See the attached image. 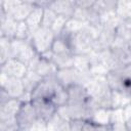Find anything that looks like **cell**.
I'll return each mask as SVG.
<instances>
[{
	"label": "cell",
	"mask_w": 131,
	"mask_h": 131,
	"mask_svg": "<svg viewBox=\"0 0 131 131\" xmlns=\"http://www.w3.org/2000/svg\"><path fill=\"white\" fill-rule=\"evenodd\" d=\"M112 59H113V69L121 68L125 64L131 63V51L128 48V43L120 39H116L114 45L110 49Z\"/></svg>",
	"instance_id": "52a82bcc"
},
{
	"label": "cell",
	"mask_w": 131,
	"mask_h": 131,
	"mask_svg": "<svg viewBox=\"0 0 131 131\" xmlns=\"http://www.w3.org/2000/svg\"><path fill=\"white\" fill-rule=\"evenodd\" d=\"M68 19H69V18H67V17H64V16L57 15V17H56V19H55V21H54L53 26L51 27L52 32H53L56 36H58V35H59L63 30H64Z\"/></svg>",
	"instance_id": "d6a6232c"
},
{
	"label": "cell",
	"mask_w": 131,
	"mask_h": 131,
	"mask_svg": "<svg viewBox=\"0 0 131 131\" xmlns=\"http://www.w3.org/2000/svg\"><path fill=\"white\" fill-rule=\"evenodd\" d=\"M14 39H18V40H30L31 39V32L25 21L17 23Z\"/></svg>",
	"instance_id": "1f68e13d"
},
{
	"label": "cell",
	"mask_w": 131,
	"mask_h": 131,
	"mask_svg": "<svg viewBox=\"0 0 131 131\" xmlns=\"http://www.w3.org/2000/svg\"><path fill=\"white\" fill-rule=\"evenodd\" d=\"M71 121L62 118L57 113L47 122L48 131H70Z\"/></svg>",
	"instance_id": "ffe728a7"
},
{
	"label": "cell",
	"mask_w": 131,
	"mask_h": 131,
	"mask_svg": "<svg viewBox=\"0 0 131 131\" xmlns=\"http://www.w3.org/2000/svg\"><path fill=\"white\" fill-rule=\"evenodd\" d=\"M84 122H85V121H83V120L71 121V128H70V131H82Z\"/></svg>",
	"instance_id": "e575fe53"
},
{
	"label": "cell",
	"mask_w": 131,
	"mask_h": 131,
	"mask_svg": "<svg viewBox=\"0 0 131 131\" xmlns=\"http://www.w3.org/2000/svg\"><path fill=\"white\" fill-rule=\"evenodd\" d=\"M43 13H44V8L39 7V6H35L34 10L30 13L28 18L25 20V23L28 26L31 34L41 27L42 18H43Z\"/></svg>",
	"instance_id": "d6986e66"
},
{
	"label": "cell",
	"mask_w": 131,
	"mask_h": 131,
	"mask_svg": "<svg viewBox=\"0 0 131 131\" xmlns=\"http://www.w3.org/2000/svg\"><path fill=\"white\" fill-rule=\"evenodd\" d=\"M89 96L93 99L98 107L112 110L113 105V90L108 87L105 76L91 77L85 85Z\"/></svg>",
	"instance_id": "6da1fadb"
},
{
	"label": "cell",
	"mask_w": 131,
	"mask_h": 131,
	"mask_svg": "<svg viewBox=\"0 0 131 131\" xmlns=\"http://www.w3.org/2000/svg\"><path fill=\"white\" fill-rule=\"evenodd\" d=\"M111 111L112 110L97 107L94 111L90 121L93 122L97 126H100V125H111Z\"/></svg>",
	"instance_id": "603a6c76"
},
{
	"label": "cell",
	"mask_w": 131,
	"mask_h": 131,
	"mask_svg": "<svg viewBox=\"0 0 131 131\" xmlns=\"http://www.w3.org/2000/svg\"><path fill=\"white\" fill-rule=\"evenodd\" d=\"M0 86L11 98H19L25 93V87L21 79L10 78L5 74L0 73Z\"/></svg>",
	"instance_id": "8fae6325"
},
{
	"label": "cell",
	"mask_w": 131,
	"mask_h": 131,
	"mask_svg": "<svg viewBox=\"0 0 131 131\" xmlns=\"http://www.w3.org/2000/svg\"><path fill=\"white\" fill-rule=\"evenodd\" d=\"M58 82L55 78V76L46 77L43 78V80L40 82V84L37 86V88L32 93V99L35 98H43V99H49L51 100L56 88L58 87Z\"/></svg>",
	"instance_id": "30bf717a"
},
{
	"label": "cell",
	"mask_w": 131,
	"mask_h": 131,
	"mask_svg": "<svg viewBox=\"0 0 131 131\" xmlns=\"http://www.w3.org/2000/svg\"><path fill=\"white\" fill-rule=\"evenodd\" d=\"M31 102L36 110L38 119H40L46 123L55 115V113L57 111V107L49 99L35 98V99H32Z\"/></svg>",
	"instance_id": "4fadbf2b"
},
{
	"label": "cell",
	"mask_w": 131,
	"mask_h": 131,
	"mask_svg": "<svg viewBox=\"0 0 131 131\" xmlns=\"http://www.w3.org/2000/svg\"><path fill=\"white\" fill-rule=\"evenodd\" d=\"M28 71V66L14 58H10L4 64L0 66V73H3L10 78L23 79L27 75Z\"/></svg>",
	"instance_id": "5bb4252c"
},
{
	"label": "cell",
	"mask_w": 131,
	"mask_h": 131,
	"mask_svg": "<svg viewBox=\"0 0 131 131\" xmlns=\"http://www.w3.org/2000/svg\"><path fill=\"white\" fill-rule=\"evenodd\" d=\"M75 7H76L75 1H70V0H54V1H50L48 5V8L53 10L57 15H61L67 18H72Z\"/></svg>",
	"instance_id": "2e32d148"
},
{
	"label": "cell",
	"mask_w": 131,
	"mask_h": 131,
	"mask_svg": "<svg viewBox=\"0 0 131 131\" xmlns=\"http://www.w3.org/2000/svg\"><path fill=\"white\" fill-rule=\"evenodd\" d=\"M56 17H57V14L53 10H51L48 7L44 8V13H43L41 27L42 28H46V29H51V27L53 26Z\"/></svg>",
	"instance_id": "4dcf8cb0"
},
{
	"label": "cell",
	"mask_w": 131,
	"mask_h": 131,
	"mask_svg": "<svg viewBox=\"0 0 131 131\" xmlns=\"http://www.w3.org/2000/svg\"><path fill=\"white\" fill-rule=\"evenodd\" d=\"M125 124H126L127 130H128V131H131V117L128 118L127 120H125Z\"/></svg>",
	"instance_id": "f35d334b"
},
{
	"label": "cell",
	"mask_w": 131,
	"mask_h": 131,
	"mask_svg": "<svg viewBox=\"0 0 131 131\" xmlns=\"http://www.w3.org/2000/svg\"><path fill=\"white\" fill-rule=\"evenodd\" d=\"M128 48H129V50L131 51V40L128 42Z\"/></svg>",
	"instance_id": "ab89813d"
},
{
	"label": "cell",
	"mask_w": 131,
	"mask_h": 131,
	"mask_svg": "<svg viewBox=\"0 0 131 131\" xmlns=\"http://www.w3.org/2000/svg\"><path fill=\"white\" fill-rule=\"evenodd\" d=\"M16 20L8 16L3 8L0 7V33L1 37L7 38L9 40H13L15 36V31L17 27Z\"/></svg>",
	"instance_id": "9a60e30c"
},
{
	"label": "cell",
	"mask_w": 131,
	"mask_h": 131,
	"mask_svg": "<svg viewBox=\"0 0 131 131\" xmlns=\"http://www.w3.org/2000/svg\"><path fill=\"white\" fill-rule=\"evenodd\" d=\"M37 54L39 53L35 50L31 40H11V58L17 59L26 66H29Z\"/></svg>",
	"instance_id": "277c9868"
},
{
	"label": "cell",
	"mask_w": 131,
	"mask_h": 131,
	"mask_svg": "<svg viewBox=\"0 0 131 131\" xmlns=\"http://www.w3.org/2000/svg\"><path fill=\"white\" fill-rule=\"evenodd\" d=\"M28 69H29V71L36 72L42 78L55 76L58 71V69L55 67V64L51 60L44 58L40 54H37L32 59V61L28 66Z\"/></svg>",
	"instance_id": "ba28073f"
},
{
	"label": "cell",
	"mask_w": 131,
	"mask_h": 131,
	"mask_svg": "<svg viewBox=\"0 0 131 131\" xmlns=\"http://www.w3.org/2000/svg\"><path fill=\"white\" fill-rule=\"evenodd\" d=\"M116 14L120 19H131V1H117Z\"/></svg>",
	"instance_id": "f546056e"
},
{
	"label": "cell",
	"mask_w": 131,
	"mask_h": 131,
	"mask_svg": "<svg viewBox=\"0 0 131 131\" xmlns=\"http://www.w3.org/2000/svg\"><path fill=\"white\" fill-rule=\"evenodd\" d=\"M96 131H113V130L111 125H100V126H97Z\"/></svg>",
	"instance_id": "74e56055"
},
{
	"label": "cell",
	"mask_w": 131,
	"mask_h": 131,
	"mask_svg": "<svg viewBox=\"0 0 131 131\" xmlns=\"http://www.w3.org/2000/svg\"><path fill=\"white\" fill-rule=\"evenodd\" d=\"M117 39L116 28L113 27H102L99 30L98 36L94 42V51H103L111 49Z\"/></svg>",
	"instance_id": "9c48e42d"
},
{
	"label": "cell",
	"mask_w": 131,
	"mask_h": 131,
	"mask_svg": "<svg viewBox=\"0 0 131 131\" xmlns=\"http://www.w3.org/2000/svg\"><path fill=\"white\" fill-rule=\"evenodd\" d=\"M34 1L1 0L0 7L3 8L8 16L16 21H25L35 8Z\"/></svg>",
	"instance_id": "3957f363"
},
{
	"label": "cell",
	"mask_w": 131,
	"mask_h": 131,
	"mask_svg": "<svg viewBox=\"0 0 131 131\" xmlns=\"http://www.w3.org/2000/svg\"><path fill=\"white\" fill-rule=\"evenodd\" d=\"M130 104H131V102H130Z\"/></svg>",
	"instance_id": "b9f144b4"
},
{
	"label": "cell",
	"mask_w": 131,
	"mask_h": 131,
	"mask_svg": "<svg viewBox=\"0 0 131 131\" xmlns=\"http://www.w3.org/2000/svg\"><path fill=\"white\" fill-rule=\"evenodd\" d=\"M51 51L56 55H74L68 40L61 36H56L52 44Z\"/></svg>",
	"instance_id": "44dd1931"
},
{
	"label": "cell",
	"mask_w": 131,
	"mask_h": 131,
	"mask_svg": "<svg viewBox=\"0 0 131 131\" xmlns=\"http://www.w3.org/2000/svg\"><path fill=\"white\" fill-rule=\"evenodd\" d=\"M23 105L18 98H9L7 101L0 103V120L16 118V115Z\"/></svg>",
	"instance_id": "e0dca14e"
},
{
	"label": "cell",
	"mask_w": 131,
	"mask_h": 131,
	"mask_svg": "<svg viewBox=\"0 0 131 131\" xmlns=\"http://www.w3.org/2000/svg\"><path fill=\"white\" fill-rule=\"evenodd\" d=\"M51 101L57 108L67 105L69 102V93H68L67 88L62 87L61 85H58V87L56 88L51 98Z\"/></svg>",
	"instance_id": "484cf974"
},
{
	"label": "cell",
	"mask_w": 131,
	"mask_h": 131,
	"mask_svg": "<svg viewBox=\"0 0 131 131\" xmlns=\"http://www.w3.org/2000/svg\"><path fill=\"white\" fill-rule=\"evenodd\" d=\"M117 38L129 42L131 40V19H121L116 28Z\"/></svg>",
	"instance_id": "cb8c5ba5"
},
{
	"label": "cell",
	"mask_w": 131,
	"mask_h": 131,
	"mask_svg": "<svg viewBox=\"0 0 131 131\" xmlns=\"http://www.w3.org/2000/svg\"><path fill=\"white\" fill-rule=\"evenodd\" d=\"M73 67L83 74L90 75V61L87 55H74V64Z\"/></svg>",
	"instance_id": "f1b7e54d"
},
{
	"label": "cell",
	"mask_w": 131,
	"mask_h": 131,
	"mask_svg": "<svg viewBox=\"0 0 131 131\" xmlns=\"http://www.w3.org/2000/svg\"><path fill=\"white\" fill-rule=\"evenodd\" d=\"M96 128H97V125H95L93 122L85 121L83 128H82V131H96Z\"/></svg>",
	"instance_id": "8d00e7d4"
},
{
	"label": "cell",
	"mask_w": 131,
	"mask_h": 131,
	"mask_svg": "<svg viewBox=\"0 0 131 131\" xmlns=\"http://www.w3.org/2000/svg\"><path fill=\"white\" fill-rule=\"evenodd\" d=\"M105 80L111 90L131 95V63L110 71L105 75Z\"/></svg>",
	"instance_id": "7a4b0ae2"
},
{
	"label": "cell",
	"mask_w": 131,
	"mask_h": 131,
	"mask_svg": "<svg viewBox=\"0 0 131 131\" xmlns=\"http://www.w3.org/2000/svg\"><path fill=\"white\" fill-rule=\"evenodd\" d=\"M20 131H26V130H20Z\"/></svg>",
	"instance_id": "60d3db41"
},
{
	"label": "cell",
	"mask_w": 131,
	"mask_h": 131,
	"mask_svg": "<svg viewBox=\"0 0 131 131\" xmlns=\"http://www.w3.org/2000/svg\"><path fill=\"white\" fill-rule=\"evenodd\" d=\"M26 131H48L47 129V123L38 119L29 129H27Z\"/></svg>",
	"instance_id": "836d02e7"
},
{
	"label": "cell",
	"mask_w": 131,
	"mask_h": 131,
	"mask_svg": "<svg viewBox=\"0 0 131 131\" xmlns=\"http://www.w3.org/2000/svg\"><path fill=\"white\" fill-rule=\"evenodd\" d=\"M21 80H23V84L25 87V91L32 94L33 91L40 84V82L43 80V78L34 71H28L27 75Z\"/></svg>",
	"instance_id": "7402d4cb"
},
{
	"label": "cell",
	"mask_w": 131,
	"mask_h": 131,
	"mask_svg": "<svg viewBox=\"0 0 131 131\" xmlns=\"http://www.w3.org/2000/svg\"><path fill=\"white\" fill-rule=\"evenodd\" d=\"M51 61L58 70L69 69L74 64V55H56L52 53Z\"/></svg>",
	"instance_id": "83f0119b"
},
{
	"label": "cell",
	"mask_w": 131,
	"mask_h": 131,
	"mask_svg": "<svg viewBox=\"0 0 131 131\" xmlns=\"http://www.w3.org/2000/svg\"><path fill=\"white\" fill-rule=\"evenodd\" d=\"M112 126V130L113 131H128L125 121H121V122H117V123H113L111 124Z\"/></svg>",
	"instance_id": "d590c367"
},
{
	"label": "cell",
	"mask_w": 131,
	"mask_h": 131,
	"mask_svg": "<svg viewBox=\"0 0 131 131\" xmlns=\"http://www.w3.org/2000/svg\"><path fill=\"white\" fill-rule=\"evenodd\" d=\"M11 58V40L0 37V66Z\"/></svg>",
	"instance_id": "4316f807"
},
{
	"label": "cell",
	"mask_w": 131,
	"mask_h": 131,
	"mask_svg": "<svg viewBox=\"0 0 131 131\" xmlns=\"http://www.w3.org/2000/svg\"><path fill=\"white\" fill-rule=\"evenodd\" d=\"M69 93V104H76V103H84L86 102L90 96L88 94V91L84 85L76 84L72 85L69 88H67Z\"/></svg>",
	"instance_id": "ac0fdd59"
},
{
	"label": "cell",
	"mask_w": 131,
	"mask_h": 131,
	"mask_svg": "<svg viewBox=\"0 0 131 131\" xmlns=\"http://www.w3.org/2000/svg\"><path fill=\"white\" fill-rule=\"evenodd\" d=\"M56 38V35L52 32L51 29H46L40 27L38 30L31 34V42L35 50L39 54H43L51 50L52 44Z\"/></svg>",
	"instance_id": "8992f818"
},
{
	"label": "cell",
	"mask_w": 131,
	"mask_h": 131,
	"mask_svg": "<svg viewBox=\"0 0 131 131\" xmlns=\"http://www.w3.org/2000/svg\"><path fill=\"white\" fill-rule=\"evenodd\" d=\"M37 120H38V116L32 102L23 103L16 115V122L20 130L29 129Z\"/></svg>",
	"instance_id": "7c38bea8"
},
{
	"label": "cell",
	"mask_w": 131,
	"mask_h": 131,
	"mask_svg": "<svg viewBox=\"0 0 131 131\" xmlns=\"http://www.w3.org/2000/svg\"><path fill=\"white\" fill-rule=\"evenodd\" d=\"M55 78L59 85H61L64 88H69L72 85L80 84V85H86L89 80L91 79V76L89 74H83L76 70L74 67L63 70H58Z\"/></svg>",
	"instance_id": "5b68a950"
},
{
	"label": "cell",
	"mask_w": 131,
	"mask_h": 131,
	"mask_svg": "<svg viewBox=\"0 0 131 131\" xmlns=\"http://www.w3.org/2000/svg\"><path fill=\"white\" fill-rule=\"evenodd\" d=\"M116 5H117V1L99 0V1H94L92 8L95 10L97 14L101 16L110 12H116Z\"/></svg>",
	"instance_id": "d4e9b609"
}]
</instances>
